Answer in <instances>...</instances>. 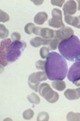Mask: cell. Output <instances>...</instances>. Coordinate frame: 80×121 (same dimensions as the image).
<instances>
[{
	"label": "cell",
	"instance_id": "cell-8",
	"mask_svg": "<svg viewBox=\"0 0 80 121\" xmlns=\"http://www.w3.org/2000/svg\"><path fill=\"white\" fill-rule=\"evenodd\" d=\"M67 78L73 82L80 79V61L75 62L70 67L68 73Z\"/></svg>",
	"mask_w": 80,
	"mask_h": 121
},
{
	"label": "cell",
	"instance_id": "cell-16",
	"mask_svg": "<svg viewBox=\"0 0 80 121\" xmlns=\"http://www.w3.org/2000/svg\"><path fill=\"white\" fill-rule=\"evenodd\" d=\"M52 87L59 91H63L66 87L65 82L62 80H56L53 82Z\"/></svg>",
	"mask_w": 80,
	"mask_h": 121
},
{
	"label": "cell",
	"instance_id": "cell-7",
	"mask_svg": "<svg viewBox=\"0 0 80 121\" xmlns=\"http://www.w3.org/2000/svg\"><path fill=\"white\" fill-rule=\"evenodd\" d=\"M10 39H4L2 41L0 46V63L3 66H6L8 64L6 60V57L8 48L11 43Z\"/></svg>",
	"mask_w": 80,
	"mask_h": 121
},
{
	"label": "cell",
	"instance_id": "cell-19",
	"mask_svg": "<svg viewBox=\"0 0 80 121\" xmlns=\"http://www.w3.org/2000/svg\"><path fill=\"white\" fill-rule=\"evenodd\" d=\"M9 32L5 26L3 24H0V39H5L8 37Z\"/></svg>",
	"mask_w": 80,
	"mask_h": 121
},
{
	"label": "cell",
	"instance_id": "cell-14",
	"mask_svg": "<svg viewBox=\"0 0 80 121\" xmlns=\"http://www.w3.org/2000/svg\"><path fill=\"white\" fill-rule=\"evenodd\" d=\"M48 18L47 13L44 12H40L35 16L34 21L35 23L37 25H42Z\"/></svg>",
	"mask_w": 80,
	"mask_h": 121
},
{
	"label": "cell",
	"instance_id": "cell-13",
	"mask_svg": "<svg viewBox=\"0 0 80 121\" xmlns=\"http://www.w3.org/2000/svg\"><path fill=\"white\" fill-rule=\"evenodd\" d=\"M51 40L46 39H44L36 37L30 41V44L32 46L38 48L42 45H48Z\"/></svg>",
	"mask_w": 80,
	"mask_h": 121
},
{
	"label": "cell",
	"instance_id": "cell-21",
	"mask_svg": "<svg viewBox=\"0 0 80 121\" xmlns=\"http://www.w3.org/2000/svg\"><path fill=\"white\" fill-rule=\"evenodd\" d=\"M34 114V111L31 109H29L24 112L22 116L25 120H29L33 117Z\"/></svg>",
	"mask_w": 80,
	"mask_h": 121
},
{
	"label": "cell",
	"instance_id": "cell-24",
	"mask_svg": "<svg viewBox=\"0 0 80 121\" xmlns=\"http://www.w3.org/2000/svg\"><path fill=\"white\" fill-rule=\"evenodd\" d=\"M10 19V17L8 14L5 13L4 11H3L1 10H0V22H5L9 21Z\"/></svg>",
	"mask_w": 80,
	"mask_h": 121
},
{
	"label": "cell",
	"instance_id": "cell-2",
	"mask_svg": "<svg viewBox=\"0 0 80 121\" xmlns=\"http://www.w3.org/2000/svg\"><path fill=\"white\" fill-rule=\"evenodd\" d=\"M58 49L61 54L68 60L80 61V40L75 35L61 41Z\"/></svg>",
	"mask_w": 80,
	"mask_h": 121
},
{
	"label": "cell",
	"instance_id": "cell-29",
	"mask_svg": "<svg viewBox=\"0 0 80 121\" xmlns=\"http://www.w3.org/2000/svg\"><path fill=\"white\" fill-rule=\"evenodd\" d=\"M31 1L33 2L35 5H39L42 4L44 1L43 0H31Z\"/></svg>",
	"mask_w": 80,
	"mask_h": 121
},
{
	"label": "cell",
	"instance_id": "cell-30",
	"mask_svg": "<svg viewBox=\"0 0 80 121\" xmlns=\"http://www.w3.org/2000/svg\"><path fill=\"white\" fill-rule=\"evenodd\" d=\"M75 90H76V92L77 93L78 99H79L80 98V87L75 89Z\"/></svg>",
	"mask_w": 80,
	"mask_h": 121
},
{
	"label": "cell",
	"instance_id": "cell-20",
	"mask_svg": "<svg viewBox=\"0 0 80 121\" xmlns=\"http://www.w3.org/2000/svg\"><path fill=\"white\" fill-rule=\"evenodd\" d=\"M59 40L56 38L53 39L51 40L48 45L49 49L53 50L57 49L58 44L59 43Z\"/></svg>",
	"mask_w": 80,
	"mask_h": 121
},
{
	"label": "cell",
	"instance_id": "cell-28",
	"mask_svg": "<svg viewBox=\"0 0 80 121\" xmlns=\"http://www.w3.org/2000/svg\"><path fill=\"white\" fill-rule=\"evenodd\" d=\"M65 0H51V3L53 5L57 6L60 7H62Z\"/></svg>",
	"mask_w": 80,
	"mask_h": 121
},
{
	"label": "cell",
	"instance_id": "cell-27",
	"mask_svg": "<svg viewBox=\"0 0 80 121\" xmlns=\"http://www.w3.org/2000/svg\"><path fill=\"white\" fill-rule=\"evenodd\" d=\"M21 37V35L18 32H13L11 34V38L13 41H20Z\"/></svg>",
	"mask_w": 80,
	"mask_h": 121
},
{
	"label": "cell",
	"instance_id": "cell-25",
	"mask_svg": "<svg viewBox=\"0 0 80 121\" xmlns=\"http://www.w3.org/2000/svg\"><path fill=\"white\" fill-rule=\"evenodd\" d=\"M49 119V115L46 112H41L38 115L37 121H48Z\"/></svg>",
	"mask_w": 80,
	"mask_h": 121
},
{
	"label": "cell",
	"instance_id": "cell-32",
	"mask_svg": "<svg viewBox=\"0 0 80 121\" xmlns=\"http://www.w3.org/2000/svg\"><path fill=\"white\" fill-rule=\"evenodd\" d=\"M77 2L78 3V10L80 11V0H77Z\"/></svg>",
	"mask_w": 80,
	"mask_h": 121
},
{
	"label": "cell",
	"instance_id": "cell-23",
	"mask_svg": "<svg viewBox=\"0 0 80 121\" xmlns=\"http://www.w3.org/2000/svg\"><path fill=\"white\" fill-rule=\"evenodd\" d=\"M35 27V25L33 23H29L25 25L24 30L26 33L30 35L33 32V29Z\"/></svg>",
	"mask_w": 80,
	"mask_h": 121
},
{
	"label": "cell",
	"instance_id": "cell-18",
	"mask_svg": "<svg viewBox=\"0 0 80 121\" xmlns=\"http://www.w3.org/2000/svg\"><path fill=\"white\" fill-rule=\"evenodd\" d=\"M27 99L30 103L34 104H39L40 102L39 97L35 93H32L28 96Z\"/></svg>",
	"mask_w": 80,
	"mask_h": 121
},
{
	"label": "cell",
	"instance_id": "cell-9",
	"mask_svg": "<svg viewBox=\"0 0 80 121\" xmlns=\"http://www.w3.org/2000/svg\"><path fill=\"white\" fill-rule=\"evenodd\" d=\"M55 37L60 41L67 39L73 36L74 32L69 27H62L59 30H55Z\"/></svg>",
	"mask_w": 80,
	"mask_h": 121
},
{
	"label": "cell",
	"instance_id": "cell-33",
	"mask_svg": "<svg viewBox=\"0 0 80 121\" xmlns=\"http://www.w3.org/2000/svg\"><path fill=\"white\" fill-rule=\"evenodd\" d=\"M79 20H80V16H79Z\"/></svg>",
	"mask_w": 80,
	"mask_h": 121
},
{
	"label": "cell",
	"instance_id": "cell-6",
	"mask_svg": "<svg viewBox=\"0 0 80 121\" xmlns=\"http://www.w3.org/2000/svg\"><path fill=\"white\" fill-rule=\"evenodd\" d=\"M52 18L48 20V25L54 28H60L65 26L62 20V13L58 9H53L52 11Z\"/></svg>",
	"mask_w": 80,
	"mask_h": 121
},
{
	"label": "cell",
	"instance_id": "cell-10",
	"mask_svg": "<svg viewBox=\"0 0 80 121\" xmlns=\"http://www.w3.org/2000/svg\"><path fill=\"white\" fill-rule=\"evenodd\" d=\"M33 32L35 35L40 36L44 39L53 38L55 35L54 30L48 28L35 27L33 29Z\"/></svg>",
	"mask_w": 80,
	"mask_h": 121
},
{
	"label": "cell",
	"instance_id": "cell-12",
	"mask_svg": "<svg viewBox=\"0 0 80 121\" xmlns=\"http://www.w3.org/2000/svg\"><path fill=\"white\" fill-rule=\"evenodd\" d=\"M65 21L67 24L76 27L80 28V20L78 17L71 16H66L65 17Z\"/></svg>",
	"mask_w": 80,
	"mask_h": 121
},
{
	"label": "cell",
	"instance_id": "cell-3",
	"mask_svg": "<svg viewBox=\"0 0 80 121\" xmlns=\"http://www.w3.org/2000/svg\"><path fill=\"white\" fill-rule=\"evenodd\" d=\"M26 47V43L20 41H15L11 43L8 48L6 57L8 62H14L19 58L21 54V50Z\"/></svg>",
	"mask_w": 80,
	"mask_h": 121
},
{
	"label": "cell",
	"instance_id": "cell-11",
	"mask_svg": "<svg viewBox=\"0 0 80 121\" xmlns=\"http://www.w3.org/2000/svg\"><path fill=\"white\" fill-rule=\"evenodd\" d=\"M77 5L76 2L73 0H68L64 5L63 11L65 16H70L76 13Z\"/></svg>",
	"mask_w": 80,
	"mask_h": 121
},
{
	"label": "cell",
	"instance_id": "cell-5",
	"mask_svg": "<svg viewBox=\"0 0 80 121\" xmlns=\"http://www.w3.org/2000/svg\"><path fill=\"white\" fill-rule=\"evenodd\" d=\"M47 75L44 71H40L32 73L28 78V84L30 88L37 92L39 90V85L40 82L47 79Z\"/></svg>",
	"mask_w": 80,
	"mask_h": 121
},
{
	"label": "cell",
	"instance_id": "cell-15",
	"mask_svg": "<svg viewBox=\"0 0 80 121\" xmlns=\"http://www.w3.org/2000/svg\"><path fill=\"white\" fill-rule=\"evenodd\" d=\"M64 95L68 100H72L79 99L75 89H67L65 92Z\"/></svg>",
	"mask_w": 80,
	"mask_h": 121
},
{
	"label": "cell",
	"instance_id": "cell-31",
	"mask_svg": "<svg viewBox=\"0 0 80 121\" xmlns=\"http://www.w3.org/2000/svg\"><path fill=\"white\" fill-rule=\"evenodd\" d=\"M73 84H74L76 86H80V79L76 81V82H73Z\"/></svg>",
	"mask_w": 80,
	"mask_h": 121
},
{
	"label": "cell",
	"instance_id": "cell-4",
	"mask_svg": "<svg viewBox=\"0 0 80 121\" xmlns=\"http://www.w3.org/2000/svg\"><path fill=\"white\" fill-rule=\"evenodd\" d=\"M39 91L40 95L49 103H56L59 99L58 93L54 91L47 83H42L39 87Z\"/></svg>",
	"mask_w": 80,
	"mask_h": 121
},
{
	"label": "cell",
	"instance_id": "cell-26",
	"mask_svg": "<svg viewBox=\"0 0 80 121\" xmlns=\"http://www.w3.org/2000/svg\"><path fill=\"white\" fill-rule=\"evenodd\" d=\"M45 64L46 61H45L40 60L36 62V67L37 69H41L43 70H45Z\"/></svg>",
	"mask_w": 80,
	"mask_h": 121
},
{
	"label": "cell",
	"instance_id": "cell-1",
	"mask_svg": "<svg viewBox=\"0 0 80 121\" xmlns=\"http://www.w3.org/2000/svg\"><path fill=\"white\" fill-rule=\"evenodd\" d=\"M67 71V64L63 57L57 52L49 53L45 64V72L49 80H63Z\"/></svg>",
	"mask_w": 80,
	"mask_h": 121
},
{
	"label": "cell",
	"instance_id": "cell-17",
	"mask_svg": "<svg viewBox=\"0 0 80 121\" xmlns=\"http://www.w3.org/2000/svg\"><path fill=\"white\" fill-rule=\"evenodd\" d=\"M66 120L68 121H80V113L70 112L66 116Z\"/></svg>",
	"mask_w": 80,
	"mask_h": 121
},
{
	"label": "cell",
	"instance_id": "cell-22",
	"mask_svg": "<svg viewBox=\"0 0 80 121\" xmlns=\"http://www.w3.org/2000/svg\"><path fill=\"white\" fill-rule=\"evenodd\" d=\"M40 54L43 59H45L49 54V49L47 47H43L40 49Z\"/></svg>",
	"mask_w": 80,
	"mask_h": 121
}]
</instances>
